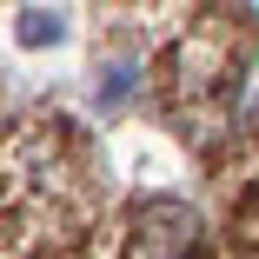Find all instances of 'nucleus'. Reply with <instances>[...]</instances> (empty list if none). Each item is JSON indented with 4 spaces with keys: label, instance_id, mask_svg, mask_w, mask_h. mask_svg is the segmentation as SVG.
<instances>
[{
    "label": "nucleus",
    "instance_id": "f257e3e1",
    "mask_svg": "<svg viewBox=\"0 0 259 259\" xmlns=\"http://www.w3.org/2000/svg\"><path fill=\"white\" fill-rule=\"evenodd\" d=\"M199 233H206L199 206L153 199V206H140V220H133V259H193Z\"/></svg>",
    "mask_w": 259,
    "mask_h": 259
},
{
    "label": "nucleus",
    "instance_id": "f03ea898",
    "mask_svg": "<svg viewBox=\"0 0 259 259\" xmlns=\"http://www.w3.org/2000/svg\"><path fill=\"white\" fill-rule=\"evenodd\" d=\"M14 33H20V47H54L67 27H60L54 14H20V27H14Z\"/></svg>",
    "mask_w": 259,
    "mask_h": 259
},
{
    "label": "nucleus",
    "instance_id": "7ed1b4c3",
    "mask_svg": "<svg viewBox=\"0 0 259 259\" xmlns=\"http://www.w3.org/2000/svg\"><path fill=\"white\" fill-rule=\"evenodd\" d=\"M126 93H133V67L120 60V67L107 73V87H100V107H120V100H126Z\"/></svg>",
    "mask_w": 259,
    "mask_h": 259
},
{
    "label": "nucleus",
    "instance_id": "20e7f679",
    "mask_svg": "<svg viewBox=\"0 0 259 259\" xmlns=\"http://www.w3.org/2000/svg\"><path fill=\"white\" fill-rule=\"evenodd\" d=\"M239 120H246V126L259 120V67H246V87H239Z\"/></svg>",
    "mask_w": 259,
    "mask_h": 259
},
{
    "label": "nucleus",
    "instance_id": "39448f33",
    "mask_svg": "<svg viewBox=\"0 0 259 259\" xmlns=\"http://www.w3.org/2000/svg\"><path fill=\"white\" fill-rule=\"evenodd\" d=\"M239 14H246V20H259V0H239Z\"/></svg>",
    "mask_w": 259,
    "mask_h": 259
}]
</instances>
